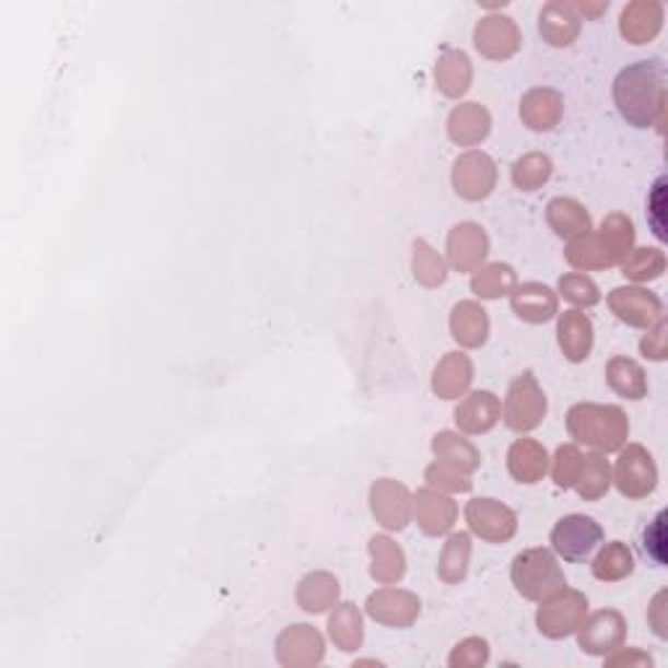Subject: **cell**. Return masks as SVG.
Returning a JSON list of instances; mask_svg holds the SVG:
<instances>
[{
  "label": "cell",
  "instance_id": "5bb4252c",
  "mask_svg": "<svg viewBox=\"0 0 668 668\" xmlns=\"http://www.w3.org/2000/svg\"><path fill=\"white\" fill-rule=\"evenodd\" d=\"M611 312L630 327L651 329L658 319H664V303L656 293L643 288H617L609 295Z\"/></svg>",
  "mask_w": 668,
  "mask_h": 668
},
{
  "label": "cell",
  "instance_id": "7a4b0ae2",
  "mask_svg": "<svg viewBox=\"0 0 668 668\" xmlns=\"http://www.w3.org/2000/svg\"><path fill=\"white\" fill-rule=\"evenodd\" d=\"M566 431L575 442L598 452H617L630 436V421L617 405L579 402L566 413Z\"/></svg>",
  "mask_w": 668,
  "mask_h": 668
},
{
  "label": "cell",
  "instance_id": "6da1fadb",
  "mask_svg": "<svg viewBox=\"0 0 668 668\" xmlns=\"http://www.w3.org/2000/svg\"><path fill=\"white\" fill-rule=\"evenodd\" d=\"M613 99L626 124L634 128L666 124V66L658 58L626 66L613 81Z\"/></svg>",
  "mask_w": 668,
  "mask_h": 668
},
{
  "label": "cell",
  "instance_id": "bcb514c9",
  "mask_svg": "<svg viewBox=\"0 0 668 668\" xmlns=\"http://www.w3.org/2000/svg\"><path fill=\"white\" fill-rule=\"evenodd\" d=\"M489 643L481 637H468L452 651L449 666L455 668H481L489 664Z\"/></svg>",
  "mask_w": 668,
  "mask_h": 668
},
{
  "label": "cell",
  "instance_id": "7402d4cb",
  "mask_svg": "<svg viewBox=\"0 0 668 668\" xmlns=\"http://www.w3.org/2000/svg\"><path fill=\"white\" fill-rule=\"evenodd\" d=\"M512 308L523 321L543 324L556 316L559 301L556 293L541 282H525V285L512 290Z\"/></svg>",
  "mask_w": 668,
  "mask_h": 668
},
{
  "label": "cell",
  "instance_id": "7dc6e473",
  "mask_svg": "<svg viewBox=\"0 0 668 668\" xmlns=\"http://www.w3.org/2000/svg\"><path fill=\"white\" fill-rule=\"evenodd\" d=\"M647 207H651V225L653 233H656L658 241H666V178H660L656 188H653L651 199H647Z\"/></svg>",
  "mask_w": 668,
  "mask_h": 668
},
{
  "label": "cell",
  "instance_id": "f546056e",
  "mask_svg": "<svg viewBox=\"0 0 668 668\" xmlns=\"http://www.w3.org/2000/svg\"><path fill=\"white\" fill-rule=\"evenodd\" d=\"M371 577L382 585L400 583L405 575V553L389 536H374L368 543Z\"/></svg>",
  "mask_w": 668,
  "mask_h": 668
},
{
  "label": "cell",
  "instance_id": "3957f363",
  "mask_svg": "<svg viewBox=\"0 0 668 668\" xmlns=\"http://www.w3.org/2000/svg\"><path fill=\"white\" fill-rule=\"evenodd\" d=\"M512 583H515L519 596L538 600V603L566 588L562 566L549 549H528L517 553L515 562H512Z\"/></svg>",
  "mask_w": 668,
  "mask_h": 668
},
{
  "label": "cell",
  "instance_id": "d590c367",
  "mask_svg": "<svg viewBox=\"0 0 668 668\" xmlns=\"http://www.w3.org/2000/svg\"><path fill=\"white\" fill-rule=\"evenodd\" d=\"M329 637L340 651L353 653L363 645V619L353 603H340L329 617Z\"/></svg>",
  "mask_w": 668,
  "mask_h": 668
},
{
  "label": "cell",
  "instance_id": "7bdbcfd3",
  "mask_svg": "<svg viewBox=\"0 0 668 668\" xmlns=\"http://www.w3.org/2000/svg\"><path fill=\"white\" fill-rule=\"evenodd\" d=\"M426 481L431 489L436 491H449V494H465V491L472 489V481L468 472L452 468L447 462H434L429 465L426 470Z\"/></svg>",
  "mask_w": 668,
  "mask_h": 668
},
{
  "label": "cell",
  "instance_id": "4fadbf2b",
  "mask_svg": "<svg viewBox=\"0 0 668 668\" xmlns=\"http://www.w3.org/2000/svg\"><path fill=\"white\" fill-rule=\"evenodd\" d=\"M472 43H476L478 52L489 60H507L519 50V37L517 24L509 16L502 13H491L478 22L476 32H472Z\"/></svg>",
  "mask_w": 668,
  "mask_h": 668
},
{
  "label": "cell",
  "instance_id": "5b68a950",
  "mask_svg": "<svg viewBox=\"0 0 668 668\" xmlns=\"http://www.w3.org/2000/svg\"><path fill=\"white\" fill-rule=\"evenodd\" d=\"M546 408H549V405H546V395L543 389L538 387L536 376L523 374L512 382L507 400H504V423H507L512 431L525 434V431L541 426Z\"/></svg>",
  "mask_w": 668,
  "mask_h": 668
},
{
  "label": "cell",
  "instance_id": "b9f144b4",
  "mask_svg": "<svg viewBox=\"0 0 668 668\" xmlns=\"http://www.w3.org/2000/svg\"><path fill=\"white\" fill-rule=\"evenodd\" d=\"M413 274L423 288H438L447 280V265L426 241L413 243Z\"/></svg>",
  "mask_w": 668,
  "mask_h": 668
},
{
  "label": "cell",
  "instance_id": "484cf974",
  "mask_svg": "<svg viewBox=\"0 0 668 668\" xmlns=\"http://www.w3.org/2000/svg\"><path fill=\"white\" fill-rule=\"evenodd\" d=\"M507 465L515 481L532 485L543 481L546 470H549V455H546L543 444H538L536 438H517L509 447Z\"/></svg>",
  "mask_w": 668,
  "mask_h": 668
},
{
  "label": "cell",
  "instance_id": "c3c4849f",
  "mask_svg": "<svg viewBox=\"0 0 668 668\" xmlns=\"http://www.w3.org/2000/svg\"><path fill=\"white\" fill-rule=\"evenodd\" d=\"M645 551L656 559L658 564H666V512H658L651 528L645 530Z\"/></svg>",
  "mask_w": 668,
  "mask_h": 668
},
{
  "label": "cell",
  "instance_id": "d6986e66",
  "mask_svg": "<svg viewBox=\"0 0 668 668\" xmlns=\"http://www.w3.org/2000/svg\"><path fill=\"white\" fill-rule=\"evenodd\" d=\"M566 261L575 269H609L622 265V256L613 251V246L603 238V233H585L579 238L570 241L566 246Z\"/></svg>",
  "mask_w": 668,
  "mask_h": 668
},
{
  "label": "cell",
  "instance_id": "1f68e13d",
  "mask_svg": "<svg viewBox=\"0 0 668 668\" xmlns=\"http://www.w3.org/2000/svg\"><path fill=\"white\" fill-rule=\"evenodd\" d=\"M472 66L462 50H444L436 63V86L447 97H462L470 90Z\"/></svg>",
  "mask_w": 668,
  "mask_h": 668
},
{
  "label": "cell",
  "instance_id": "cb8c5ba5",
  "mask_svg": "<svg viewBox=\"0 0 668 668\" xmlns=\"http://www.w3.org/2000/svg\"><path fill=\"white\" fill-rule=\"evenodd\" d=\"M543 39L553 47H570L579 35V16L575 5L564 0H551L543 5L541 22H538Z\"/></svg>",
  "mask_w": 668,
  "mask_h": 668
},
{
  "label": "cell",
  "instance_id": "277c9868",
  "mask_svg": "<svg viewBox=\"0 0 668 668\" xmlns=\"http://www.w3.org/2000/svg\"><path fill=\"white\" fill-rule=\"evenodd\" d=\"M541 609H538V630L546 637L562 640L570 637L572 632H577V626L583 624V619L588 617V598L577 590H559L551 598L541 600Z\"/></svg>",
  "mask_w": 668,
  "mask_h": 668
},
{
  "label": "cell",
  "instance_id": "836d02e7",
  "mask_svg": "<svg viewBox=\"0 0 668 668\" xmlns=\"http://www.w3.org/2000/svg\"><path fill=\"white\" fill-rule=\"evenodd\" d=\"M606 379H609V387L613 392L626 397V400H643L647 395L645 371L637 361H632V358H611L609 368H606Z\"/></svg>",
  "mask_w": 668,
  "mask_h": 668
},
{
  "label": "cell",
  "instance_id": "f907efd6",
  "mask_svg": "<svg viewBox=\"0 0 668 668\" xmlns=\"http://www.w3.org/2000/svg\"><path fill=\"white\" fill-rule=\"evenodd\" d=\"M606 666H653V658L640 651H622L617 647L611 658H606Z\"/></svg>",
  "mask_w": 668,
  "mask_h": 668
},
{
  "label": "cell",
  "instance_id": "9a60e30c",
  "mask_svg": "<svg viewBox=\"0 0 668 668\" xmlns=\"http://www.w3.org/2000/svg\"><path fill=\"white\" fill-rule=\"evenodd\" d=\"M366 611L374 622L384 626H397V630H408L418 619V613H421V600L408 590L384 588L376 590L374 596H368Z\"/></svg>",
  "mask_w": 668,
  "mask_h": 668
},
{
  "label": "cell",
  "instance_id": "7c38bea8",
  "mask_svg": "<svg viewBox=\"0 0 668 668\" xmlns=\"http://www.w3.org/2000/svg\"><path fill=\"white\" fill-rule=\"evenodd\" d=\"M277 660L285 668H314L324 660L321 634L308 624H293L277 637Z\"/></svg>",
  "mask_w": 668,
  "mask_h": 668
},
{
  "label": "cell",
  "instance_id": "8d00e7d4",
  "mask_svg": "<svg viewBox=\"0 0 668 668\" xmlns=\"http://www.w3.org/2000/svg\"><path fill=\"white\" fill-rule=\"evenodd\" d=\"M470 536L468 532H455L449 536V541L444 543L442 556H438V577L444 579L447 585H455L465 579L468 575V564H470Z\"/></svg>",
  "mask_w": 668,
  "mask_h": 668
},
{
  "label": "cell",
  "instance_id": "f6af8a7d",
  "mask_svg": "<svg viewBox=\"0 0 668 668\" xmlns=\"http://www.w3.org/2000/svg\"><path fill=\"white\" fill-rule=\"evenodd\" d=\"M579 465H583V452L575 444H564V447L556 449V457H553V481H556L559 489H575Z\"/></svg>",
  "mask_w": 668,
  "mask_h": 668
},
{
  "label": "cell",
  "instance_id": "4dcf8cb0",
  "mask_svg": "<svg viewBox=\"0 0 668 668\" xmlns=\"http://www.w3.org/2000/svg\"><path fill=\"white\" fill-rule=\"evenodd\" d=\"M298 606L308 613H324L327 609H332L340 598V583H337L335 575L329 572H312L301 579L298 593Z\"/></svg>",
  "mask_w": 668,
  "mask_h": 668
},
{
  "label": "cell",
  "instance_id": "ba28073f",
  "mask_svg": "<svg viewBox=\"0 0 668 668\" xmlns=\"http://www.w3.org/2000/svg\"><path fill=\"white\" fill-rule=\"evenodd\" d=\"M470 530L489 543H507L517 532V515L496 499H472L465 509Z\"/></svg>",
  "mask_w": 668,
  "mask_h": 668
},
{
  "label": "cell",
  "instance_id": "ab89813d",
  "mask_svg": "<svg viewBox=\"0 0 668 668\" xmlns=\"http://www.w3.org/2000/svg\"><path fill=\"white\" fill-rule=\"evenodd\" d=\"M666 272V256L660 248H632L622 261V274L634 282L658 280Z\"/></svg>",
  "mask_w": 668,
  "mask_h": 668
},
{
  "label": "cell",
  "instance_id": "f5cc1de1",
  "mask_svg": "<svg viewBox=\"0 0 668 668\" xmlns=\"http://www.w3.org/2000/svg\"><path fill=\"white\" fill-rule=\"evenodd\" d=\"M609 9V3H577L575 11H583L585 16H598V13H603Z\"/></svg>",
  "mask_w": 668,
  "mask_h": 668
},
{
  "label": "cell",
  "instance_id": "44dd1931",
  "mask_svg": "<svg viewBox=\"0 0 668 668\" xmlns=\"http://www.w3.org/2000/svg\"><path fill=\"white\" fill-rule=\"evenodd\" d=\"M664 26V5L656 0H634L622 13V37L632 45H647Z\"/></svg>",
  "mask_w": 668,
  "mask_h": 668
},
{
  "label": "cell",
  "instance_id": "d6a6232c",
  "mask_svg": "<svg viewBox=\"0 0 668 668\" xmlns=\"http://www.w3.org/2000/svg\"><path fill=\"white\" fill-rule=\"evenodd\" d=\"M431 449H434L438 462H447L452 468L462 470V472H476L478 465H481V455L478 449L472 447L468 438H462L455 431H442V434L434 436L431 442Z\"/></svg>",
  "mask_w": 668,
  "mask_h": 668
},
{
  "label": "cell",
  "instance_id": "f1b7e54d",
  "mask_svg": "<svg viewBox=\"0 0 668 668\" xmlns=\"http://www.w3.org/2000/svg\"><path fill=\"white\" fill-rule=\"evenodd\" d=\"M546 220H549L553 233L562 235L566 241H575L579 235L593 231L590 214L575 199H551L549 207H546Z\"/></svg>",
  "mask_w": 668,
  "mask_h": 668
},
{
  "label": "cell",
  "instance_id": "f35d334b",
  "mask_svg": "<svg viewBox=\"0 0 668 668\" xmlns=\"http://www.w3.org/2000/svg\"><path fill=\"white\" fill-rule=\"evenodd\" d=\"M632 570H634L632 551L619 541L606 546V549L596 556V562H593V575H596L600 583H617V579L632 575Z\"/></svg>",
  "mask_w": 668,
  "mask_h": 668
},
{
  "label": "cell",
  "instance_id": "ac0fdd59",
  "mask_svg": "<svg viewBox=\"0 0 668 668\" xmlns=\"http://www.w3.org/2000/svg\"><path fill=\"white\" fill-rule=\"evenodd\" d=\"M499 418H502V402H499V397L491 392H472L465 397L455 410L457 429L472 436L485 434V431L494 429Z\"/></svg>",
  "mask_w": 668,
  "mask_h": 668
},
{
  "label": "cell",
  "instance_id": "30bf717a",
  "mask_svg": "<svg viewBox=\"0 0 668 668\" xmlns=\"http://www.w3.org/2000/svg\"><path fill=\"white\" fill-rule=\"evenodd\" d=\"M626 622L619 611H598L577 626V643L588 656H609L624 645Z\"/></svg>",
  "mask_w": 668,
  "mask_h": 668
},
{
  "label": "cell",
  "instance_id": "816d5d0a",
  "mask_svg": "<svg viewBox=\"0 0 668 668\" xmlns=\"http://www.w3.org/2000/svg\"><path fill=\"white\" fill-rule=\"evenodd\" d=\"M666 593H658L656 598H653L651 603V613H647V619H651L653 632L658 634V637H666Z\"/></svg>",
  "mask_w": 668,
  "mask_h": 668
},
{
  "label": "cell",
  "instance_id": "e0dca14e",
  "mask_svg": "<svg viewBox=\"0 0 668 668\" xmlns=\"http://www.w3.org/2000/svg\"><path fill=\"white\" fill-rule=\"evenodd\" d=\"M413 512L418 519V528L426 536H444L452 530L457 519V504L452 502V496L436 489H421L413 496Z\"/></svg>",
  "mask_w": 668,
  "mask_h": 668
},
{
  "label": "cell",
  "instance_id": "4316f807",
  "mask_svg": "<svg viewBox=\"0 0 668 668\" xmlns=\"http://www.w3.org/2000/svg\"><path fill=\"white\" fill-rule=\"evenodd\" d=\"M559 345H562L566 361L579 363L593 350V321L583 312H564L559 316Z\"/></svg>",
  "mask_w": 668,
  "mask_h": 668
},
{
  "label": "cell",
  "instance_id": "ee69618b",
  "mask_svg": "<svg viewBox=\"0 0 668 668\" xmlns=\"http://www.w3.org/2000/svg\"><path fill=\"white\" fill-rule=\"evenodd\" d=\"M559 290H562V295L566 301L575 303V306H583V308L596 306V303L600 301L596 282H593L590 277L577 274V272L564 274L562 280H559Z\"/></svg>",
  "mask_w": 668,
  "mask_h": 668
},
{
  "label": "cell",
  "instance_id": "52a82bcc",
  "mask_svg": "<svg viewBox=\"0 0 668 668\" xmlns=\"http://www.w3.org/2000/svg\"><path fill=\"white\" fill-rule=\"evenodd\" d=\"M617 481L619 491L630 499H645L647 494H653L658 485V468L653 462V455L640 444H630V447L622 449L617 460Z\"/></svg>",
  "mask_w": 668,
  "mask_h": 668
},
{
  "label": "cell",
  "instance_id": "603a6c76",
  "mask_svg": "<svg viewBox=\"0 0 668 668\" xmlns=\"http://www.w3.org/2000/svg\"><path fill=\"white\" fill-rule=\"evenodd\" d=\"M489 131H491V116L483 105L465 103L457 105L455 110L449 113L447 133L455 144L476 147L489 137Z\"/></svg>",
  "mask_w": 668,
  "mask_h": 668
},
{
  "label": "cell",
  "instance_id": "83f0119b",
  "mask_svg": "<svg viewBox=\"0 0 668 668\" xmlns=\"http://www.w3.org/2000/svg\"><path fill=\"white\" fill-rule=\"evenodd\" d=\"M452 337L460 342L462 348H481L489 337V314L476 301L457 303L449 319Z\"/></svg>",
  "mask_w": 668,
  "mask_h": 668
},
{
  "label": "cell",
  "instance_id": "60d3db41",
  "mask_svg": "<svg viewBox=\"0 0 668 668\" xmlns=\"http://www.w3.org/2000/svg\"><path fill=\"white\" fill-rule=\"evenodd\" d=\"M551 173L553 165L549 154L530 152L515 162V167H512V180H515L519 191H538V188L551 178Z\"/></svg>",
  "mask_w": 668,
  "mask_h": 668
},
{
  "label": "cell",
  "instance_id": "9c48e42d",
  "mask_svg": "<svg viewBox=\"0 0 668 668\" xmlns=\"http://www.w3.org/2000/svg\"><path fill=\"white\" fill-rule=\"evenodd\" d=\"M452 186L468 201H481L496 188V165L485 152H465L452 167Z\"/></svg>",
  "mask_w": 668,
  "mask_h": 668
},
{
  "label": "cell",
  "instance_id": "8fae6325",
  "mask_svg": "<svg viewBox=\"0 0 668 668\" xmlns=\"http://www.w3.org/2000/svg\"><path fill=\"white\" fill-rule=\"evenodd\" d=\"M371 512L387 530H402L413 517V496L402 483L382 478L371 485Z\"/></svg>",
  "mask_w": 668,
  "mask_h": 668
},
{
  "label": "cell",
  "instance_id": "e575fe53",
  "mask_svg": "<svg viewBox=\"0 0 668 668\" xmlns=\"http://www.w3.org/2000/svg\"><path fill=\"white\" fill-rule=\"evenodd\" d=\"M470 288L478 298L494 301V298H502V295H512V290L517 288V274L509 265L496 261V265L476 269Z\"/></svg>",
  "mask_w": 668,
  "mask_h": 668
},
{
  "label": "cell",
  "instance_id": "8992f818",
  "mask_svg": "<svg viewBox=\"0 0 668 668\" xmlns=\"http://www.w3.org/2000/svg\"><path fill=\"white\" fill-rule=\"evenodd\" d=\"M600 541H603V528H600L596 519L585 515L562 517L556 528L551 530L553 551L564 556L566 562H583Z\"/></svg>",
  "mask_w": 668,
  "mask_h": 668
},
{
  "label": "cell",
  "instance_id": "d4e9b609",
  "mask_svg": "<svg viewBox=\"0 0 668 668\" xmlns=\"http://www.w3.org/2000/svg\"><path fill=\"white\" fill-rule=\"evenodd\" d=\"M472 384V363L462 353H447L434 368L431 387L442 400H457L470 389Z\"/></svg>",
  "mask_w": 668,
  "mask_h": 668
},
{
  "label": "cell",
  "instance_id": "ffe728a7",
  "mask_svg": "<svg viewBox=\"0 0 668 668\" xmlns=\"http://www.w3.org/2000/svg\"><path fill=\"white\" fill-rule=\"evenodd\" d=\"M564 116V103L562 94L549 86H538L530 90L519 103V118L525 120V126L532 131H551L553 126H559V120Z\"/></svg>",
  "mask_w": 668,
  "mask_h": 668
},
{
  "label": "cell",
  "instance_id": "2e32d148",
  "mask_svg": "<svg viewBox=\"0 0 668 668\" xmlns=\"http://www.w3.org/2000/svg\"><path fill=\"white\" fill-rule=\"evenodd\" d=\"M447 254L449 265L457 272H476L481 261L489 256V235L476 222H460L457 227H452L447 238Z\"/></svg>",
  "mask_w": 668,
  "mask_h": 668
},
{
  "label": "cell",
  "instance_id": "74e56055",
  "mask_svg": "<svg viewBox=\"0 0 668 668\" xmlns=\"http://www.w3.org/2000/svg\"><path fill=\"white\" fill-rule=\"evenodd\" d=\"M611 485V468L606 462V457L596 452V455H585L583 465H579V476H577V494L585 499V502H596V499L606 496Z\"/></svg>",
  "mask_w": 668,
  "mask_h": 668
},
{
  "label": "cell",
  "instance_id": "681fc988",
  "mask_svg": "<svg viewBox=\"0 0 668 668\" xmlns=\"http://www.w3.org/2000/svg\"><path fill=\"white\" fill-rule=\"evenodd\" d=\"M666 319H658L653 324V329L647 332V337L643 340V355L651 358V361H664L666 358Z\"/></svg>",
  "mask_w": 668,
  "mask_h": 668
}]
</instances>
